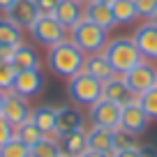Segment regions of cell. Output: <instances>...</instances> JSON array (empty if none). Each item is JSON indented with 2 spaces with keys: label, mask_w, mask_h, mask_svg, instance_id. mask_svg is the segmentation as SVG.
<instances>
[{
  "label": "cell",
  "mask_w": 157,
  "mask_h": 157,
  "mask_svg": "<svg viewBox=\"0 0 157 157\" xmlns=\"http://www.w3.org/2000/svg\"><path fill=\"white\" fill-rule=\"evenodd\" d=\"M44 136H46V134L42 132V129L33 123V120H28V123H23L21 127H16V139H21L28 148H33L35 143H39Z\"/></svg>",
  "instance_id": "d4e9b609"
},
{
  "label": "cell",
  "mask_w": 157,
  "mask_h": 157,
  "mask_svg": "<svg viewBox=\"0 0 157 157\" xmlns=\"http://www.w3.org/2000/svg\"><path fill=\"white\" fill-rule=\"evenodd\" d=\"M86 127V116L81 113V109L76 104H65V106L56 109V134L53 139H63L65 134L69 132H76V129H83Z\"/></svg>",
  "instance_id": "ba28073f"
},
{
  "label": "cell",
  "mask_w": 157,
  "mask_h": 157,
  "mask_svg": "<svg viewBox=\"0 0 157 157\" xmlns=\"http://www.w3.org/2000/svg\"><path fill=\"white\" fill-rule=\"evenodd\" d=\"M46 60H49L51 72L69 81L72 76H76V74L83 72L86 53L67 37V39H63L60 44L51 46V49H49V58H46Z\"/></svg>",
  "instance_id": "6da1fadb"
},
{
  "label": "cell",
  "mask_w": 157,
  "mask_h": 157,
  "mask_svg": "<svg viewBox=\"0 0 157 157\" xmlns=\"http://www.w3.org/2000/svg\"><path fill=\"white\" fill-rule=\"evenodd\" d=\"M141 157H157V148L152 146V143L141 146Z\"/></svg>",
  "instance_id": "836d02e7"
},
{
  "label": "cell",
  "mask_w": 157,
  "mask_h": 157,
  "mask_svg": "<svg viewBox=\"0 0 157 157\" xmlns=\"http://www.w3.org/2000/svg\"><path fill=\"white\" fill-rule=\"evenodd\" d=\"M14 78H16V67L12 63H0V90L10 93L14 88Z\"/></svg>",
  "instance_id": "83f0119b"
},
{
  "label": "cell",
  "mask_w": 157,
  "mask_h": 157,
  "mask_svg": "<svg viewBox=\"0 0 157 157\" xmlns=\"http://www.w3.org/2000/svg\"><path fill=\"white\" fill-rule=\"evenodd\" d=\"M53 16L67 30H72L76 23H81L86 19V2H78V0H58Z\"/></svg>",
  "instance_id": "5bb4252c"
},
{
  "label": "cell",
  "mask_w": 157,
  "mask_h": 157,
  "mask_svg": "<svg viewBox=\"0 0 157 157\" xmlns=\"http://www.w3.org/2000/svg\"><path fill=\"white\" fill-rule=\"evenodd\" d=\"M78 157H113V155H109V152H95V150H86V152H81Z\"/></svg>",
  "instance_id": "e575fe53"
},
{
  "label": "cell",
  "mask_w": 157,
  "mask_h": 157,
  "mask_svg": "<svg viewBox=\"0 0 157 157\" xmlns=\"http://www.w3.org/2000/svg\"><path fill=\"white\" fill-rule=\"evenodd\" d=\"M102 88H104L102 81L93 78L86 72H81V74L69 78L67 93H69V97H72V102L76 106H88L90 109L93 104H97L102 99Z\"/></svg>",
  "instance_id": "277c9868"
},
{
  "label": "cell",
  "mask_w": 157,
  "mask_h": 157,
  "mask_svg": "<svg viewBox=\"0 0 157 157\" xmlns=\"http://www.w3.org/2000/svg\"><path fill=\"white\" fill-rule=\"evenodd\" d=\"M30 35H33V39L37 44L51 49V46L60 44L63 39L69 37V30L65 28L53 14H39V19L35 21V25L30 28Z\"/></svg>",
  "instance_id": "5b68a950"
},
{
  "label": "cell",
  "mask_w": 157,
  "mask_h": 157,
  "mask_svg": "<svg viewBox=\"0 0 157 157\" xmlns=\"http://www.w3.org/2000/svg\"><path fill=\"white\" fill-rule=\"evenodd\" d=\"M132 39L146 60H157V23L155 21H143L134 30Z\"/></svg>",
  "instance_id": "8fae6325"
},
{
  "label": "cell",
  "mask_w": 157,
  "mask_h": 157,
  "mask_svg": "<svg viewBox=\"0 0 157 157\" xmlns=\"http://www.w3.org/2000/svg\"><path fill=\"white\" fill-rule=\"evenodd\" d=\"M60 155H63L60 141L53 136H44L39 143L30 148V157H60Z\"/></svg>",
  "instance_id": "cb8c5ba5"
},
{
  "label": "cell",
  "mask_w": 157,
  "mask_h": 157,
  "mask_svg": "<svg viewBox=\"0 0 157 157\" xmlns=\"http://www.w3.org/2000/svg\"><path fill=\"white\" fill-rule=\"evenodd\" d=\"M60 148H63L65 155H74L78 157L81 152L88 150V132L86 129H76V132H69L60 139Z\"/></svg>",
  "instance_id": "44dd1931"
},
{
  "label": "cell",
  "mask_w": 157,
  "mask_h": 157,
  "mask_svg": "<svg viewBox=\"0 0 157 157\" xmlns=\"http://www.w3.org/2000/svg\"><path fill=\"white\" fill-rule=\"evenodd\" d=\"M2 102H5V93L0 90V111H2Z\"/></svg>",
  "instance_id": "8d00e7d4"
},
{
  "label": "cell",
  "mask_w": 157,
  "mask_h": 157,
  "mask_svg": "<svg viewBox=\"0 0 157 157\" xmlns=\"http://www.w3.org/2000/svg\"><path fill=\"white\" fill-rule=\"evenodd\" d=\"M88 2H111V0H88Z\"/></svg>",
  "instance_id": "74e56055"
},
{
  "label": "cell",
  "mask_w": 157,
  "mask_h": 157,
  "mask_svg": "<svg viewBox=\"0 0 157 157\" xmlns=\"http://www.w3.org/2000/svg\"><path fill=\"white\" fill-rule=\"evenodd\" d=\"M120 116H123V104H116L111 99H99L97 104L90 106V123L95 127H106V129H120Z\"/></svg>",
  "instance_id": "52a82bcc"
},
{
  "label": "cell",
  "mask_w": 157,
  "mask_h": 157,
  "mask_svg": "<svg viewBox=\"0 0 157 157\" xmlns=\"http://www.w3.org/2000/svg\"><path fill=\"white\" fill-rule=\"evenodd\" d=\"M0 157H30V148L21 139H12L5 146H0Z\"/></svg>",
  "instance_id": "484cf974"
},
{
  "label": "cell",
  "mask_w": 157,
  "mask_h": 157,
  "mask_svg": "<svg viewBox=\"0 0 157 157\" xmlns=\"http://www.w3.org/2000/svg\"><path fill=\"white\" fill-rule=\"evenodd\" d=\"M14 136H16V127L10 120H5V118L0 116V146H5V143L12 141Z\"/></svg>",
  "instance_id": "f546056e"
},
{
  "label": "cell",
  "mask_w": 157,
  "mask_h": 157,
  "mask_svg": "<svg viewBox=\"0 0 157 157\" xmlns=\"http://www.w3.org/2000/svg\"><path fill=\"white\" fill-rule=\"evenodd\" d=\"M30 120H33V123L46 134V136H53V134H56V106L42 104V106L33 109Z\"/></svg>",
  "instance_id": "ffe728a7"
},
{
  "label": "cell",
  "mask_w": 157,
  "mask_h": 157,
  "mask_svg": "<svg viewBox=\"0 0 157 157\" xmlns=\"http://www.w3.org/2000/svg\"><path fill=\"white\" fill-rule=\"evenodd\" d=\"M150 21H155V23H157V14H155V16H152V19H150Z\"/></svg>",
  "instance_id": "f35d334b"
},
{
  "label": "cell",
  "mask_w": 157,
  "mask_h": 157,
  "mask_svg": "<svg viewBox=\"0 0 157 157\" xmlns=\"http://www.w3.org/2000/svg\"><path fill=\"white\" fill-rule=\"evenodd\" d=\"M0 116L5 118V120H10L14 127H21L23 123L30 120L33 109H30V104H28L25 97H21L19 93L10 90V93H5V102H2V111H0Z\"/></svg>",
  "instance_id": "30bf717a"
},
{
  "label": "cell",
  "mask_w": 157,
  "mask_h": 157,
  "mask_svg": "<svg viewBox=\"0 0 157 157\" xmlns=\"http://www.w3.org/2000/svg\"><path fill=\"white\" fill-rule=\"evenodd\" d=\"M5 16L10 21H14L21 30H30L35 25V21L39 19V10L35 5V0H16Z\"/></svg>",
  "instance_id": "4fadbf2b"
},
{
  "label": "cell",
  "mask_w": 157,
  "mask_h": 157,
  "mask_svg": "<svg viewBox=\"0 0 157 157\" xmlns=\"http://www.w3.org/2000/svg\"><path fill=\"white\" fill-rule=\"evenodd\" d=\"M60 157H74V155H65V152H63V155H60Z\"/></svg>",
  "instance_id": "ab89813d"
},
{
  "label": "cell",
  "mask_w": 157,
  "mask_h": 157,
  "mask_svg": "<svg viewBox=\"0 0 157 157\" xmlns=\"http://www.w3.org/2000/svg\"><path fill=\"white\" fill-rule=\"evenodd\" d=\"M83 72L90 74L93 78H97V81H102V83H106V81H111L113 76H116V72H113L111 63L106 60V56L102 53H93V56H86V65H83Z\"/></svg>",
  "instance_id": "9a60e30c"
},
{
  "label": "cell",
  "mask_w": 157,
  "mask_h": 157,
  "mask_svg": "<svg viewBox=\"0 0 157 157\" xmlns=\"http://www.w3.org/2000/svg\"><path fill=\"white\" fill-rule=\"evenodd\" d=\"M35 5H37L39 14H53L58 0H35Z\"/></svg>",
  "instance_id": "4dcf8cb0"
},
{
  "label": "cell",
  "mask_w": 157,
  "mask_h": 157,
  "mask_svg": "<svg viewBox=\"0 0 157 157\" xmlns=\"http://www.w3.org/2000/svg\"><path fill=\"white\" fill-rule=\"evenodd\" d=\"M113 157H141V146H139V143L127 146V148H123V150L113 152Z\"/></svg>",
  "instance_id": "1f68e13d"
},
{
  "label": "cell",
  "mask_w": 157,
  "mask_h": 157,
  "mask_svg": "<svg viewBox=\"0 0 157 157\" xmlns=\"http://www.w3.org/2000/svg\"><path fill=\"white\" fill-rule=\"evenodd\" d=\"M12 65L16 67V72H23V69H39V53L30 44H19L14 49V56H12Z\"/></svg>",
  "instance_id": "d6986e66"
},
{
  "label": "cell",
  "mask_w": 157,
  "mask_h": 157,
  "mask_svg": "<svg viewBox=\"0 0 157 157\" xmlns=\"http://www.w3.org/2000/svg\"><path fill=\"white\" fill-rule=\"evenodd\" d=\"M102 97H104V99H111V102H116V104H127L129 99H134L136 95H132V90L127 88V83H125V76L116 74L111 81H106V83H104Z\"/></svg>",
  "instance_id": "e0dca14e"
},
{
  "label": "cell",
  "mask_w": 157,
  "mask_h": 157,
  "mask_svg": "<svg viewBox=\"0 0 157 157\" xmlns=\"http://www.w3.org/2000/svg\"><path fill=\"white\" fill-rule=\"evenodd\" d=\"M111 12L116 16V23L118 25H129L139 19V12H136V2L134 0H111Z\"/></svg>",
  "instance_id": "7402d4cb"
},
{
  "label": "cell",
  "mask_w": 157,
  "mask_h": 157,
  "mask_svg": "<svg viewBox=\"0 0 157 157\" xmlns=\"http://www.w3.org/2000/svg\"><path fill=\"white\" fill-rule=\"evenodd\" d=\"M125 83L132 90V95H136V97L143 95V93H148L150 88H155L157 86V67L152 65V60L143 58L136 67H132L125 74Z\"/></svg>",
  "instance_id": "8992f818"
},
{
  "label": "cell",
  "mask_w": 157,
  "mask_h": 157,
  "mask_svg": "<svg viewBox=\"0 0 157 157\" xmlns=\"http://www.w3.org/2000/svg\"><path fill=\"white\" fill-rule=\"evenodd\" d=\"M148 123H150V118L146 116V111L141 109L139 104V97L129 99L127 104H123V116H120V129L132 136H139V134L146 132Z\"/></svg>",
  "instance_id": "9c48e42d"
},
{
  "label": "cell",
  "mask_w": 157,
  "mask_h": 157,
  "mask_svg": "<svg viewBox=\"0 0 157 157\" xmlns=\"http://www.w3.org/2000/svg\"><path fill=\"white\" fill-rule=\"evenodd\" d=\"M78 2H88V0H78Z\"/></svg>",
  "instance_id": "60d3db41"
},
{
  "label": "cell",
  "mask_w": 157,
  "mask_h": 157,
  "mask_svg": "<svg viewBox=\"0 0 157 157\" xmlns=\"http://www.w3.org/2000/svg\"><path fill=\"white\" fill-rule=\"evenodd\" d=\"M69 39H72L86 56L102 53V51L106 49V44H109V30L99 28V25L93 23L90 19H83L81 23H76L69 30Z\"/></svg>",
  "instance_id": "3957f363"
},
{
  "label": "cell",
  "mask_w": 157,
  "mask_h": 157,
  "mask_svg": "<svg viewBox=\"0 0 157 157\" xmlns=\"http://www.w3.org/2000/svg\"><path fill=\"white\" fill-rule=\"evenodd\" d=\"M19 44H23V30L7 16H0V46H19Z\"/></svg>",
  "instance_id": "603a6c76"
},
{
  "label": "cell",
  "mask_w": 157,
  "mask_h": 157,
  "mask_svg": "<svg viewBox=\"0 0 157 157\" xmlns=\"http://www.w3.org/2000/svg\"><path fill=\"white\" fill-rule=\"evenodd\" d=\"M139 104H141V109L146 111V116L150 120H157V86L150 88L148 93L139 95Z\"/></svg>",
  "instance_id": "4316f807"
},
{
  "label": "cell",
  "mask_w": 157,
  "mask_h": 157,
  "mask_svg": "<svg viewBox=\"0 0 157 157\" xmlns=\"http://www.w3.org/2000/svg\"><path fill=\"white\" fill-rule=\"evenodd\" d=\"M134 2H136L139 19H143V21H150L152 16L157 14V0H134Z\"/></svg>",
  "instance_id": "f1b7e54d"
},
{
  "label": "cell",
  "mask_w": 157,
  "mask_h": 157,
  "mask_svg": "<svg viewBox=\"0 0 157 157\" xmlns=\"http://www.w3.org/2000/svg\"><path fill=\"white\" fill-rule=\"evenodd\" d=\"M104 56L106 60L111 63L113 72L125 76L132 67H136L139 63L143 60L141 51L136 49L132 37H116V39H109L106 49H104Z\"/></svg>",
  "instance_id": "7a4b0ae2"
},
{
  "label": "cell",
  "mask_w": 157,
  "mask_h": 157,
  "mask_svg": "<svg viewBox=\"0 0 157 157\" xmlns=\"http://www.w3.org/2000/svg\"><path fill=\"white\" fill-rule=\"evenodd\" d=\"M86 19H90L104 30H113L118 25L109 2H86Z\"/></svg>",
  "instance_id": "2e32d148"
},
{
  "label": "cell",
  "mask_w": 157,
  "mask_h": 157,
  "mask_svg": "<svg viewBox=\"0 0 157 157\" xmlns=\"http://www.w3.org/2000/svg\"><path fill=\"white\" fill-rule=\"evenodd\" d=\"M14 93H19L21 97H35L44 90V74L42 69H23V72H16L14 78Z\"/></svg>",
  "instance_id": "7c38bea8"
},
{
  "label": "cell",
  "mask_w": 157,
  "mask_h": 157,
  "mask_svg": "<svg viewBox=\"0 0 157 157\" xmlns=\"http://www.w3.org/2000/svg\"><path fill=\"white\" fill-rule=\"evenodd\" d=\"M14 49H16V46H0V63H12Z\"/></svg>",
  "instance_id": "d6a6232c"
},
{
  "label": "cell",
  "mask_w": 157,
  "mask_h": 157,
  "mask_svg": "<svg viewBox=\"0 0 157 157\" xmlns=\"http://www.w3.org/2000/svg\"><path fill=\"white\" fill-rule=\"evenodd\" d=\"M88 150L113 155V129L95 127L93 125V127L88 129Z\"/></svg>",
  "instance_id": "ac0fdd59"
},
{
  "label": "cell",
  "mask_w": 157,
  "mask_h": 157,
  "mask_svg": "<svg viewBox=\"0 0 157 157\" xmlns=\"http://www.w3.org/2000/svg\"><path fill=\"white\" fill-rule=\"evenodd\" d=\"M14 2H16V0H0V12H5V14H7V12L12 10Z\"/></svg>",
  "instance_id": "d590c367"
}]
</instances>
